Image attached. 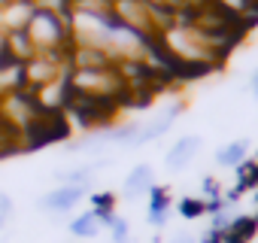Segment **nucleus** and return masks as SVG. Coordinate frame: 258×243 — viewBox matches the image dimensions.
<instances>
[{"label":"nucleus","mask_w":258,"mask_h":243,"mask_svg":"<svg viewBox=\"0 0 258 243\" xmlns=\"http://www.w3.org/2000/svg\"><path fill=\"white\" fill-rule=\"evenodd\" d=\"M28 40L34 43V52H58L70 55L73 46V31H70V16H58L52 10L34 7L28 25H25Z\"/></svg>","instance_id":"f257e3e1"},{"label":"nucleus","mask_w":258,"mask_h":243,"mask_svg":"<svg viewBox=\"0 0 258 243\" xmlns=\"http://www.w3.org/2000/svg\"><path fill=\"white\" fill-rule=\"evenodd\" d=\"M70 91L91 97V100H109V103H127L131 88L121 79L118 67H103V70H70L67 76Z\"/></svg>","instance_id":"f03ea898"},{"label":"nucleus","mask_w":258,"mask_h":243,"mask_svg":"<svg viewBox=\"0 0 258 243\" xmlns=\"http://www.w3.org/2000/svg\"><path fill=\"white\" fill-rule=\"evenodd\" d=\"M70 76V61L67 55H58V52H34V58L25 61V85L31 91L49 85V82H58V79H67Z\"/></svg>","instance_id":"7ed1b4c3"},{"label":"nucleus","mask_w":258,"mask_h":243,"mask_svg":"<svg viewBox=\"0 0 258 243\" xmlns=\"http://www.w3.org/2000/svg\"><path fill=\"white\" fill-rule=\"evenodd\" d=\"M40 103L34 97L31 88H22V91H13L4 97V103H0V125H7L10 131H16L22 137V131L31 125V122L40 115Z\"/></svg>","instance_id":"20e7f679"},{"label":"nucleus","mask_w":258,"mask_h":243,"mask_svg":"<svg viewBox=\"0 0 258 243\" xmlns=\"http://www.w3.org/2000/svg\"><path fill=\"white\" fill-rule=\"evenodd\" d=\"M112 16L124 25V28H131L149 40L158 37V25L152 19V7L146 4V0H112Z\"/></svg>","instance_id":"39448f33"},{"label":"nucleus","mask_w":258,"mask_h":243,"mask_svg":"<svg viewBox=\"0 0 258 243\" xmlns=\"http://www.w3.org/2000/svg\"><path fill=\"white\" fill-rule=\"evenodd\" d=\"M179 112H182V103H173V106L161 109L158 115H152L149 122H143L140 131H137V143H134V146H146V143H152V140L164 137V134L173 128V122L179 118Z\"/></svg>","instance_id":"423d86ee"},{"label":"nucleus","mask_w":258,"mask_h":243,"mask_svg":"<svg viewBox=\"0 0 258 243\" xmlns=\"http://www.w3.org/2000/svg\"><path fill=\"white\" fill-rule=\"evenodd\" d=\"M88 192H82V189H73V186H58V189H52V192H46L43 198H40V210L43 213H70L76 204H82V198H85Z\"/></svg>","instance_id":"0eeeda50"},{"label":"nucleus","mask_w":258,"mask_h":243,"mask_svg":"<svg viewBox=\"0 0 258 243\" xmlns=\"http://www.w3.org/2000/svg\"><path fill=\"white\" fill-rule=\"evenodd\" d=\"M201 149H204V140H201L198 134H185V137H179V140L170 146L167 158H164L167 170H185V167L198 158Z\"/></svg>","instance_id":"6e6552de"},{"label":"nucleus","mask_w":258,"mask_h":243,"mask_svg":"<svg viewBox=\"0 0 258 243\" xmlns=\"http://www.w3.org/2000/svg\"><path fill=\"white\" fill-rule=\"evenodd\" d=\"M173 216V198H170V189L167 186H152L149 189V213H146V222L152 228H164Z\"/></svg>","instance_id":"1a4fd4ad"},{"label":"nucleus","mask_w":258,"mask_h":243,"mask_svg":"<svg viewBox=\"0 0 258 243\" xmlns=\"http://www.w3.org/2000/svg\"><path fill=\"white\" fill-rule=\"evenodd\" d=\"M152 186H155V170H152V164H137L131 173L124 176L121 195H124L127 201H137V198H146Z\"/></svg>","instance_id":"9d476101"},{"label":"nucleus","mask_w":258,"mask_h":243,"mask_svg":"<svg viewBox=\"0 0 258 243\" xmlns=\"http://www.w3.org/2000/svg\"><path fill=\"white\" fill-rule=\"evenodd\" d=\"M34 0H16V4H0V28L4 31H25L31 13H34Z\"/></svg>","instance_id":"9b49d317"},{"label":"nucleus","mask_w":258,"mask_h":243,"mask_svg":"<svg viewBox=\"0 0 258 243\" xmlns=\"http://www.w3.org/2000/svg\"><path fill=\"white\" fill-rule=\"evenodd\" d=\"M255 234H258V213H249V216L240 213V216L222 231V243H249Z\"/></svg>","instance_id":"f8f14e48"},{"label":"nucleus","mask_w":258,"mask_h":243,"mask_svg":"<svg viewBox=\"0 0 258 243\" xmlns=\"http://www.w3.org/2000/svg\"><path fill=\"white\" fill-rule=\"evenodd\" d=\"M249 158H252V143L249 140H231L228 146H222L216 152V164L219 167H234V170Z\"/></svg>","instance_id":"ddd939ff"},{"label":"nucleus","mask_w":258,"mask_h":243,"mask_svg":"<svg viewBox=\"0 0 258 243\" xmlns=\"http://www.w3.org/2000/svg\"><path fill=\"white\" fill-rule=\"evenodd\" d=\"M67 228H70V234H73V237L91 240V237H97V234L103 231V222H100V216H97L94 210H85V213H79Z\"/></svg>","instance_id":"4468645a"},{"label":"nucleus","mask_w":258,"mask_h":243,"mask_svg":"<svg viewBox=\"0 0 258 243\" xmlns=\"http://www.w3.org/2000/svg\"><path fill=\"white\" fill-rule=\"evenodd\" d=\"M7 52L16 58V61H28V58H34V43L28 40V34L25 31H7Z\"/></svg>","instance_id":"2eb2a0df"},{"label":"nucleus","mask_w":258,"mask_h":243,"mask_svg":"<svg viewBox=\"0 0 258 243\" xmlns=\"http://www.w3.org/2000/svg\"><path fill=\"white\" fill-rule=\"evenodd\" d=\"M91 210L100 216V222H103V228H106V225L118 216V213H115V195H112V192H94V195H91Z\"/></svg>","instance_id":"dca6fc26"},{"label":"nucleus","mask_w":258,"mask_h":243,"mask_svg":"<svg viewBox=\"0 0 258 243\" xmlns=\"http://www.w3.org/2000/svg\"><path fill=\"white\" fill-rule=\"evenodd\" d=\"M176 213L182 216V219H201V216H207V201L198 195V198H182L179 204H176Z\"/></svg>","instance_id":"f3484780"},{"label":"nucleus","mask_w":258,"mask_h":243,"mask_svg":"<svg viewBox=\"0 0 258 243\" xmlns=\"http://www.w3.org/2000/svg\"><path fill=\"white\" fill-rule=\"evenodd\" d=\"M106 228H109V240L112 243H127L131 240V225H127V219H121V216H115Z\"/></svg>","instance_id":"a211bd4d"},{"label":"nucleus","mask_w":258,"mask_h":243,"mask_svg":"<svg viewBox=\"0 0 258 243\" xmlns=\"http://www.w3.org/2000/svg\"><path fill=\"white\" fill-rule=\"evenodd\" d=\"M13 216H16V201H13V195L0 192V228H4Z\"/></svg>","instance_id":"6ab92c4d"},{"label":"nucleus","mask_w":258,"mask_h":243,"mask_svg":"<svg viewBox=\"0 0 258 243\" xmlns=\"http://www.w3.org/2000/svg\"><path fill=\"white\" fill-rule=\"evenodd\" d=\"M249 91H252V94L258 97V70H255V73L249 76Z\"/></svg>","instance_id":"aec40b11"},{"label":"nucleus","mask_w":258,"mask_h":243,"mask_svg":"<svg viewBox=\"0 0 258 243\" xmlns=\"http://www.w3.org/2000/svg\"><path fill=\"white\" fill-rule=\"evenodd\" d=\"M0 55H10V52H7V31H4V28H0Z\"/></svg>","instance_id":"412c9836"},{"label":"nucleus","mask_w":258,"mask_h":243,"mask_svg":"<svg viewBox=\"0 0 258 243\" xmlns=\"http://www.w3.org/2000/svg\"><path fill=\"white\" fill-rule=\"evenodd\" d=\"M0 4H16V0H0Z\"/></svg>","instance_id":"4be33fe9"},{"label":"nucleus","mask_w":258,"mask_h":243,"mask_svg":"<svg viewBox=\"0 0 258 243\" xmlns=\"http://www.w3.org/2000/svg\"><path fill=\"white\" fill-rule=\"evenodd\" d=\"M0 103H4V97H0Z\"/></svg>","instance_id":"5701e85b"}]
</instances>
